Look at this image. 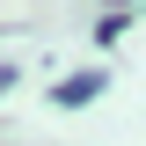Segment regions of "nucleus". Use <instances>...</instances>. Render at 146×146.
I'll return each mask as SVG.
<instances>
[{"label": "nucleus", "mask_w": 146, "mask_h": 146, "mask_svg": "<svg viewBox=\"0 0 146 146\" xmlns=\"http://www.w3.org/2000/svg\"><path fill=\"white\" fill-rule=\"evenodd\" d=\"M95 95H102V73H73V80H58V102H66V110L95 102Z\"/></svg>", "instance_id": "f257e3e1"}]
</instances>
